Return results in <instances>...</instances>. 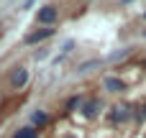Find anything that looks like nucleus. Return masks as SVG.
<instances>
[{"mask_svg":"<svg viewBox=\"0 0 146 138\" xmlns=\"http://www.w3.org/2000/svg\"><path fill=\"white\" fill-rule=\"evenodd\" d=\"M56 18H59V10H56V5H44V8L36 13V20H38V23H44V26H51Z\"/></svg>","mask_w":146,"mask_h":138,"instance_id":"f257e3e1","label":"nucleus"},{"mask_svg":"<svg viewBox=\"0 0 146 138\" xmlns=\"http://www.w3.org/2000/svg\"><path fill=\"white\" fill-rule=\"evenodd\" d=\"M31 5H33V0H26V8H31Z\"/></svg>","mask_w":146,"mask_h":138,"instance_id":"9b49d317","label":"nucleus"},{"mask_svg":"<svg viewBox=\"0 0 146 138\" xmlns=\"http://www.w3.org/2000/svg\"><path fill=\"white\" fill-rule=\"evenodd\" d=\"M77 105H82V97H72V100L67 102V110H74Z\"/></svg>","mask_w":146,"mask_h":138,"instance_id":"1a4fd4ad","label":"nucleus"},{"mask_svg":"<svg viewBox=\"0 0 146 138\" xmlns=\"http://www.w3.org/2000/svg\"><path fill=\"white\" fill-rule=\"evenodd\" d=\"M105 90L108 92H123L126 90V82L118 79V77H105Z\"/></svg>","mask_w":146,"mask_h":138,"instance_id":"423d86ee","label":"nucleus"},{"mask_svg":"<svg viewBox=\"0 0 146 138\" xmlns=\"http://www.w3.org/2000/svg\"><path fill=\"white\" fill-rule=\"evenodd\" d=\"M33 123L41 128V125H46V123H49V115H46L44 110H36V113H33Z\"/></svg>","mask_w":146,"mask_h":138,"instance_id":"0eeeda50","label":"nucleus"},{"mask_svg":"<svg viewBox=\"0 0 146 138\" xmlns=\"http://www.w3.org/2000/svg\"><path fill=\"white\" fill-rule=\"evenodd\" d=\"M15 138H38V133H36V128H21Z\"/></svg>","mask_w":146,"mask_h":138,"instance_id":"6e6552de","label":"nucleus"},{"mask_svg":"<svg viewBox=\"0 0 146 138\" xmlns=\"http://www.w3.org/2000/svg\"><path fill=\"white\" fill-rule=\"evenodd\" d=\"M121 3H123V5H128V3H133V0H121Z\"/></svg>","mask_w":146,"mask_h":138,"instance_id":"f8f14e48","label":"nucleus"},{"mask_svg":"<svg viewBox=\"0 0 146 138\" xmlns=\"http://www.w3.org/2000/svg\"><path fill=\"white\" fill-rule=\"evenodd\" d=\"M64 138H74V136H64Z\"/></svg>","mask_w":146,"mask_h":138,"instance_id":"ddd939ff","label":"nucleus"},{"mask_svg":"<svg viewBox=\"0 0 146 138\" xmlns=\"http://www.w3.org/2000/svg\"><path fill=\"white\" fill-rule=\"evenodd\" d=\"M144 38H146V31H144Z\"/></svg>","mask_w":146,"mask_h":138,"instance_id":"4468645a","label":"nucleus"},{"mask_svg":"<svg viewBox=\"0 0 146 138\" xmlns=\"http://www.w3.org/2000/svg\"><path fill=\"white\" fill-rule=\"evenodd\" d=\"M51 36H54V28H41V31L28 33V36H26V44H28V46H33V44H41V41L51 38Z\"/></svg>","mask_w":146,"mask_h":138,"instance_id":"7ed1b4c3","label":"nucleus"},{"mask_svg":"<svg viewBox=\"0 0 146 138\" xmlns=\"http://www.w3.org/2000/svg\"><path fill=\"white\" fill-rule=\"evenodd\" d=\"M144 18H146V13H144Z\"/></svg>","mask_w":146,"mask_h":138,"instance_id":"2eb2a0df","label":"nucleus"},{"mask_svg":"<svg viewBox=\"0 0 146 138\" xmlns=\"http://www.w3.org/2000/svg\"><path fill=\"white\" fill-rule=\"evenodd\" d=\"M128 118H131V110H128L126 105H115L113 113H110V123H123V120H128Z\"/></svg>","mask_w":146,"mask_h":138,"instance_id":"20e7f679","label":"nucleus"},{"mask_svg":"<svg viewBox=\"0 0 146 138\" xmlns=\"http://www.w3.org/2000/svg\"><path fill=\"white\" fill-rule=\"evenodd\" d=\"M139 118H141V120H144V118H146V105H144V108H141V113H139Z\"/></svg>","mask_w":146,"mask_h":138,"instance_id":"9d476101","label":"nucleus"},{"mask_svg":"<svg viewBox=\"0 0 146 138\" xmlns=\"http://www.w3.org/2000/svg\"><path fill=\"white\" fill-rule=\"evenodd\" d=\"M100 113V100H87V102H82V115L85 118H95Z\"/></svg>","mask_w":146,"mask_h":138,"instance_id":"39448f33","label":"nucleus"},{"mask_svg":"<svg viewBox=\"0 0 146 138\" xmlns=\"http://www.w3.org/2000/svg\"><path fill=\"white\" fill-rule=\"evenodd\" d=\"M26 85H28V69L26 67H18L13 72V77H10V87L13 90H23Z\"/></svg>","mask_w":146,"mask_h":138,"instance_id":"f03ea898","label":"nucleus"}]
</instances>
